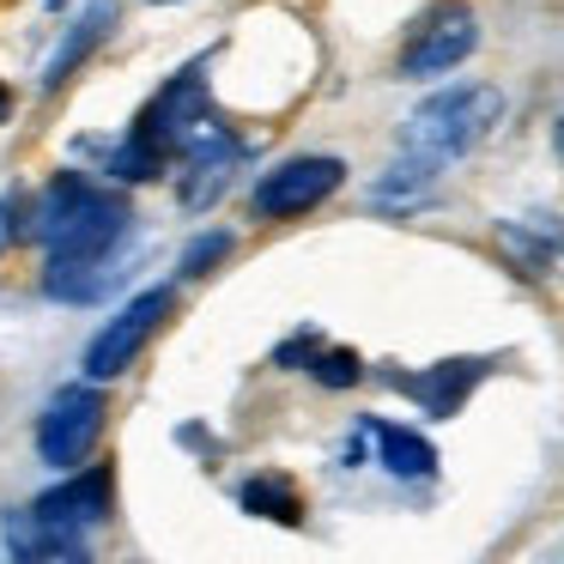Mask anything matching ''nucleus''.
<instances>
[{
	"instance_id": "1",
	"label": "nucleus",
	"mask_w": 564,
	"mask_h": 564,
	"mask_svg": "<svg viewBox=\"0 0 564 564\" xmlns=\"http://www.w3.org/2000/svg\"><path fill=\"white\" fill-rule=\"evenodd\" d=\"M25 243L43 249V261H86L134 243V207L116 183H98L86 171H55L25 207Z\"/></svg>"
},
{
	"instance_id": "2",
	"label": "nucleus",
	"mask_w": 564,
	"mask_h": 564,
	"mask_svg": "<svg viewBox=\"0 0 564 564\" xmlns=\"http://www.w3.org/2000/svg\"><path fill=\"white\" fill-rule=\"evenodd\" d=\"M498 122H503V91L486 86V79H462V86H443V91H431V98H419L413 110H406L401 152H419V159L449 171V164L467 159Z\"/></svg>"
},
{
	"instance_id": "3",
	"label": "nucleus",
	"mask_w": 564,
	"mask_h": 564,
	"mask_svg": "<svg viewBox=\"0 0 564 564\" xmlns=\"http://www.w3.org/2000/svg\"><path fill=\"white\" fill-rule=\"evenodd\" d=\"M176 316V285H140V292L122 297V310H116L110 322H98L91 328V340L79 346V370H86L91 382H116L134 370V358L152 346V334L164 328V322Z\"/></svg>"
},
{
	"instance_id": "4",
	"label": "nucleus",
	"mask_w": 564,
	"mask_h": 564,
	"mask_svg": "<svg viewBox=\"0 0 564 564\" xmlns=\"http://www.w3.org/2000/svg\"><path fill=\"white\" fill-rule=\"evenodd\" d=\"M104 425H110V401H104V382L79 377L67 389H55L43 401L37 425H31V449H37L43 467L55 474H74L79 462H91V449L104 443Z\"/></svg>"
},
{
	"instance_id": "5",
	"label": "nucleus",
	"mask_w": 564,
	"mask_h": 564,
	"mask_svg": "<svg viewBox=\"0 0 564 564\" xmlns=\"http://www.w3.org/2000/svg\"><path fill=\"white\" fill-rule=\"evenodd\" d=\"M340 183H346V159H334V152H297V159H280L256 176L249 213H256V219H273V225L304 219V213H316L328 195H340Z\"/></svg>"
},
{
	"instance_id": "6",
	"label": "nucleus",
	"mask_w": 564,
	"mask_h": 564,
	"mask_svg": "<svg viewBox=\"0 0 564 564\" xmlns=\"http://www.w3.org/2000/svg\"><path fill=\"white\" fill-rule=\"evenodd\" d=\"M474 50H479V13L467 0H437V7L406 31L394 74L401 79H443L462 62H474Z\"/></svg>"
},
{
	"instance_id": "7",
	"label": "nucleus",
	"mask_w": 564,
	"mask_h": 564,
	"mask_svg": "<svg viewBox=\"0 0 564 564\" xmlns=\"http://www.w3.org/2000/svg\"><path fill=\"white\" fill-rule=\"evenodd\" d=\"M31 516H37V522H50L62 540H74V546L91 552V534H98V528L116 516V474H110V467L67 474L62 486H50V491H37V498H31Z\"/></svg>"
},
{
	"instance_id": "8",
	"label": "nucleus",
	"mask_w": 564,
	"mask_h": 564,
	"mask_svg": "<svg viewBox=\"0 0 564 564\" xmlns=\"http://www.w3.org/2000/svg\"><path fill=\"white\" fill-rule=\"evenodd\" d=\"M346 462H377L382 474H394V479H431L437 474V443L425 437V431H413V425H394V419H382V413H358L352 419V437H346Z\"/></svg>"
},
{
	"instance_id": "9",
	"label": "nucleus",
	"mask_w": 564,
	"mask_h": 564,
	"mask_svg": "<svg viewBox=\"0 0 564 564\" xmlns=\"http://www.w3.org/2000/svg\"><path fill=\"white\" fill-rule=\"evenodd\" d=\"M128 273H134V243L110 249V256H86V261H43L37 292L50 297V304L91 310V304H104L110 292H122Z\"/></svg>"
},
{
	"instance_id": "10",
	"label": "nucleus",
	"mask_w": 564,
	"mask_h": 564,
	"mask_svg": "<svg viewBox=\"0 0 564 564\" xmlns=\"http://www.w3.org/2000/svg\"><path fill=\"white\" fill-rule=\"evenodd\" d=\"M486 377H491V358H443L431 370H389V389H401L425 419H455Z\"/></svg>"
},
{
	"instance_id": "11",
	"label": "nucleus",
	"mask_w": 564,
	"mask_h": 564,
	"mask_svg": "<svg viewBox=\"0 0 564 564\" xmlns=\"http://www.w3.org/2000/svg\"><path fill=\"white\" fill-rule=\"evenodd\" d=\"M110 31H116V0H91L86 13L67 19V31L55 37L50 62H43V74H37V98H55V91H62L67 79H74L79 67L104 50V37H110Z\"/></svg>"
},
{
	"instance_id": "12",
	"label": "nucleus",
	"mask_w": 564,
	"mask_h": 564,
	"mask_svg": "<svg viewBox=\"0 0 564 564\" xmlns=\"http://www.w3.org/2000/svg\"><path fill=\"white\" fill-rule=\"evenodd\" d=\"M249 159V140H237V147H219V152H200V159H183L171 164L176 176V207L188 213V219H200V213H213L225 200V188H231L237 164Z\"/></svg>"
},
{
	"instance_id": "13",
	"label": "nucleus",
	"mask_w": 564,
	"mask_h": 564,
	"mask_svg": "<svg viewBox=\"0 0 564 564\" xmlns=\"http://www.w3.org/2000/svg\"><path fill=\"white\" fill-rule=\"evenodd\" d=\"M498 249L522 280H546L564 261V219L552 213H534V219H503L498 225Z\"/></svg>"
},
{
	"instance_id": "14",
	"label": "nucleus",
	"mask_w": 564,
	"mask_h": 564,
	"mask_svg": "<svg viewBox=\"0 0 564 564\" xmlns=\"http://www.w3.org/2000/svg\"><path fill=\"white\" fill-rule=\"evenodd\" d=\"M437 176H443V164L419 159V152H394V164L365 188V200L377 213H419L431 195H437Z\"/></svg>"
},
{
	"instance_id": "15",
	"label": "nucleus",
	"mask_w": 564,
	"mask_h": 564,
	"mask_svg": "<svg viewBox=\"0 0 564 564\" xmlns=\"http://www.w3.org/2000/svg\"><path fill=\"white\" fill-rule=\"evenodd\" d=\"M231 498H237V510L256 516V522H280V528L304 522V491H297V479L280 474V467H256V474H243Z\"/></svg>"
},
{
	"instance_id": "16",
	"label": "nucleus",
	"mask_w": 564,
	"mask_h": 564,
	"mask_svg": "<svg viewBox=\"0 0 564 564\" xmlns=\"http://www.w3.org/2000/svg\"><path fill=\"white\" fill-rule=\"evenodd\" d=\"M0 546H7V558L19 564H50V558H86V546H74V540H62L50 522H37L31 516V503H13V510H0Z\"/></svg>"
},
{
	"instance_id": "17",
	"label": "nucleus",
	"mask_w": 564,
	"mask_h": 564,
	"mask_svg": "<svg viewBox=\"0 0 564 564\" xmlns=\"http://www.w3.org/2000/svg\"><path fill=\"white\" fill-rule=\"evenodd\" d=\"M304 377L316 382V389H358V382H365L370 370H365V358H358L352 346H328V340H316V346H310V358H304Z\"/></svg>"
},
{
	"instance_id": "18",
	"label": "nucleus",
	"mask_w": 564,
	"mask_h": 564,
	"mask_svg": "<svg viewBox=\"0 0 564 564\" xmlns=\"http://www.w3.org/2000/svg\"><path fill=\"white\" fill-rule=\"evenodd\" d=\"M237 249V231H225V225H213V231H195L183 243V256H176V280H207V273H219V261Z\"/></svg>"
},
{
	"instance_id": "19",
	"label": "nucleus",
	"mask_w": 564,
	"mask_h": 564,
	"mask_svg": "<svg viewBox=\"0 0 564 564\" xmlns=\"http://www.w3.org/2000/svg\"><path fill=\"white\" fill-rule=\"evenodd\" d=\"M25 207H31V195L19 183L0 188V256H7L13 243H25Z\"/></svg>"
},
{
	"instance_id": "20",
	"label": "nucleus",
	"mask_w": 564,
	"mask_h": 564,
	"mask_svg": "<svg viewBox=\"0 0 564 564\" xmlns=\"http://www.w3.org/2000/svg\"><path fill=\"white\" fill-rule=\"evenodd\" d=\"M13 104H19V98H13V86H7V79H0V122H7V116H13Z\"/></svg>"
},
{
	"instance_id": "21",
	"label": "nucleus",
	"mask_w": 564,
	"mask_h": 564,
	"mask_svg": "<svg viewBox=\"0 0 564 564\" xmlns=\"http://www.w3.org/2000/svg\"><path fill=\"white\" fill-rule=\"evenodd\" d=\"M552 147H558V164H564V116H558V128H552Z\"/></svg>"
},
{
	"instance_id": "22",
	"label": "nucleus",
	"mask_w": 564,
	"mask_h": 564,
	"mask_svg": "<svg viewBox=\"0 0 564 564\" xmlns=\"http://www.w3.org/2000/svg\"><path fill=\"white\" fill-rule=\"evenodd\" d=\"M67 7H74V0H43V13H67Z\"/></svg>"
},
{
	"instance_id": "23",
	"label": "nucleus",
	"mask_w": 564,
	"mask_h": 564,
	"mask_svg": "<svg viewBox=\"0 0 564 564\" xmlns=\"http://www.w3.org/2000/svg\"><path fill=\"white\" fill-rule=\"evenodd\" d=\"M147 7H176V0H147Z\"/></svg>"
},
{
	"instance_id": "24",
	"label": "nucleus",
	"mask_w": 564,
	"mask_h": 564,
	"mask_svg": "<svg viewBox=\"0 0 564 564\" xmlns=\"http://www.w3.org/2000/svg\"><path fill=\"white\" fill-rule=\"evenodd\" d=\"M558 558H564V540H558Z\"/></svg>"
}]
</instances>
